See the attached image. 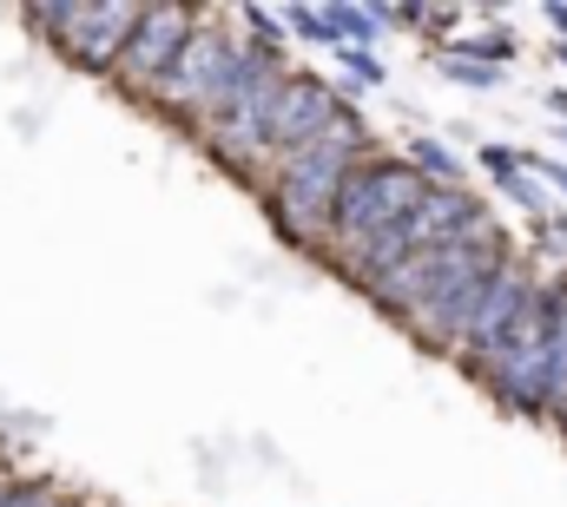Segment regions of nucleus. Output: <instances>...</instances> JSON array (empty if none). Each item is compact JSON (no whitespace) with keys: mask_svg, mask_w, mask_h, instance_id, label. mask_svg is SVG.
Here are the masks:
<instances>
[{"mask_svg":"<svg viewBox=\"0 0 567 507\" xmlns=\"http://www.w3.org/2000/svg\"><path fill=\"white\" fill-rule=\"evenodd\" d=\"M423 198H429V192H423V178H416L410 165H383V158L357 165V172H350V185H343V198H337V218H330L337 251H357V245H370V238L396 231Z\"/></svg>","mask_w":567,"mask_h":507,"instance_id":"nucleus-2","label":"nucleus"},{"mask_svg":"<svg viewBox=\"0 0 567 507\" xmlns=\"http://www.w3.org/2000/svg\"><path fill=\"white\" fill-rule=\"evenodd\" d=\"M337 120H343V113H337V100H330L323 86H310V80H284L278 106H271V145L297 152V145L323 138Z\"/></svg>","mask_w":567,"mask_h":507,"instance_id":"nucleus-7","label":"nucleus"},{"mask_svg":"<svg viewBox=\"0 0 567 507\" xmlns=\"http://www.w3.org/2000/svg\"><path fill=\"white\" fill-rule=\"evenodd\" d=\"M245 66H251V60H245L231 40H218V33H192L185 53H178V66L165 73V100L185 106V113H212V120H218V113L231 106Z\"/></svg>","mask_w":567,"mask_h":507,"instance_id":"nucleus-3","label":"nucleus"},{"mask_svg":"<svg viewBox=\"0 0 567 507\" xmlns=\"http://www.w3.org/2000/svg\"><path fill=\"white\" fill-rule=\"evenodd\" d=\"M185 40H192V13H178V7L140 13L133 40H126V53H120V60H126V80H133V86H165V73L178 66Z\"/></svg>","mask_w":567,"mask_h":507,"instance_id":"nucleus-5","label":"nucleus"},{"mask_svg":"<svg viewBox=\"0 0 567 507\" xmlns=\"http://www.w3.org/2000/svg\"><path fill=\"white\" fill-rule=\"evenodd\" d=\"M555 422H561V428H567V402H561V408H555Z\"/></svg>","mask_w":567,"mask_h":507,"instance_id":"nucleus-8","label":"nucleus"},{"mask_svg":"<svg viewBox=\"0 0 567 507\" xmlns=\"http://www.w3.org/2000/svg\"><path fill=\"white\" fill-rule=\"evenodd\" d=\"M357 152H363V132L350 126V120H337L323 138L284 152L278 205H284V225H290V231H330L337 198H343V185H350V172H357Z\"/></svg>","mask_w":567,"mask_h":507,"instance_id":"nucleus-1","label":"nucleus"},{"mask_svg":"<svg viewBox=\"0 0 567 507\" xmlns=\"http://www.w3.org/2000/svg\"><path fill=\"white\" fill-rule=\"evenodd\" d=\"M535 303V283H528V270L522 263H502L488 283H482V297H475V310H468V323H462V337H455V350H475V356H488L508 330H515V317Z\"/></svg>","mask_w":567,"mask_h":507,"instance_id":"nucleus-4","label":"nucleus"},{"mask_svg":"<svg viewBox=\"0 0 567 507\" xmlns=\"http://www.w3.org/2000/svg\"><path fill=\"white\" fill-rule=\"evenodd\" d=\"M47 20L73 40L80 60H120L140 27V7H53Z\"/></svg>","mask_w":567,"mask_h":507,"instance_id":"nucleus-6","label":"nucleus"}]
</instances>
